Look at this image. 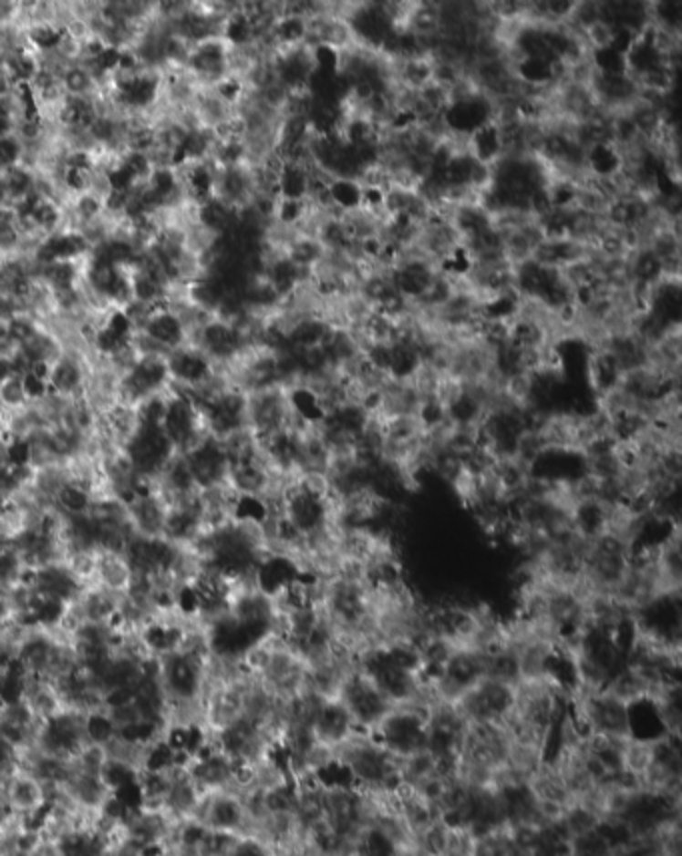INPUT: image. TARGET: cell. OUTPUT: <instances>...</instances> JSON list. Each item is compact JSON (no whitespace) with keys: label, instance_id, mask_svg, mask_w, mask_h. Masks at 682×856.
<instances>
[{"label":"cell","instance_id":"obj_3","mask_svg":"<svg viewBox=\"0 0 682 856\" xmlns=\"http://www.w3.org/2000/svg\"><path fill=\"white\" fill-rule=\"evenodd\" d=\"M467 725L506 723L512 706V686L482 676L454 705Z\"/></svg>","mask_w":682,"mask_h":856},{"label":"cell","instance_id":"obj_8","mask_svg":"<svg viewBox=\"0 0 682 856\" xmlns=\"http://www.w3.org/2000/svg\"><path fill=\"white\" fill-rule=\"evenodd\" d=\"M474 839L477 837H474L469 829L450 827L447 842H444L442 852L439 856H472Z\"/></svg>","mask_w":682,"mask_h":856},{"label":"cell","instance_id":"obj_5","mask_svg":"<svg viewBox=\"0 0 682 856\" xmlns=\"http://www.w3.org/2000/svg\"><path fill=\"white\" fill-rule=\"evenodd\" d=\"M134 583V566L124 551L98 549L97 564V586L102 591L124 598Z\"/></svg>","mask_w":682,"mask_h":856},{"label":"cell","instance_id":"obj_9","mask_svg":"<svg viewBox=\"0 0 682 856\" xmlns=\"http://www.w3.org/2000/svg\"><path fill=\"white\" fill-rule=\"evenodd\" d=\"M25 856H67V851L62 847V842L43 839L35 832V839L30 842Z\"/></svg>","mask_w":682,"mask_h":856},{"label":"cell","instance_id":"obj_2","mask_svg":"<svg viewBox=\"0 0 682 856\" xmlns=\"http://www.w3.org/2000/svg\"><path fill=\"white\" fill-rule=\"evenodd\" d=\"M336 703L343 705L358 730L370 732V735H375L382 720L390 715L392 706H395L392 700L360 668L346 680V685L336 696Z\"/></svg>","mask_w":682,"mask_h":856},{"label":"cell","instance_id":"obj_7","mask_svg":"<svg viewBox=\"0 0 682 856\" xmlns=\"http://www.w3.org/2000/svg\"><path fill=\"white\" fill-rule=\"evenodd\" d=\"M449 484H450L452 492L457 494V499L462 502L464 509L472 511L480 502L477 470H474L467 460H462L460 467L452 472V477L449 479Z\"/></svg>","mask_w":682,"mask_h":856},{"label":"cell","instance_id":"obj_4","mask_svg":"<svg viewBox=\"0 0 682 856\" xmlns=\"http://www.w3.org/2000/svg\"><path fill=\"white\" fill-rule=\"evenodd\" d=\"M0 799L5 802L6 814L25 820L28 827L35 829L48 807V787L33 772L15 765L0 780Z\"/></svg>","mask_w":682,"mask_h":856},{"label":"cell","instance_id":"obj_6","mask_svg":"<svg viewBox=\"0 0 682 856\" xmlns=\"http://www.w3.org/2000/svg\"><path fill=\"white\" fill-rule=\"evenodd\" d=\"M355 730L358 728L355 727L353 718L348 717L343 705L336 703V700H326L316 713L313 725H310V732H313L315 740L333 748L338 742H343L346 737L353 735Z\"/></svg>","mask_w":682,"mask_h":856},{"label":"cell","instance_id":"obj_1","mask_svg":"<svg viewBox=\"0 0 682 856\" xmlns=\"http://www.w3.org/2000/svg\"><path fill=\"white\" fill-rule=\"evenodd\" d=\"M335 767L360 790H392L398 787V757L365 730H355L333 748Z\"/></svg>","mask_w":682,"mask_h":856}]
</instances>
